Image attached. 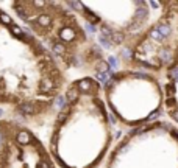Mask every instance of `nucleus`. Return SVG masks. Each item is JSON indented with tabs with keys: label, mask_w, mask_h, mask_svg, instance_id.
Instances as JSON below:
<instances>
[{
	"label": "nucleus",
	"mask_w": 178,
	"mask_h": 168,
	"mask_svg": "<svg viewBox=\"0 0 178 168\" xmlns=\"http://www.w3.org/2000/svg\"><path fill=\"white\" fill-rule=\"evenodd\" d=\"M69 76L41 42L0 3V109L37 128L52 121Z\"/></svg>",
	"instance_id": "nucleus-1"
},
{
	"label": "nucleus",
	"mask_w": 178,
	"mask_h": 168,
	"mask_svg": "<svg viewBox=\"0 0 178 168\" xmlns=\"http://www.w3.org/2000/svg\"><path fill=\"white\" fill-rule=\"evenodd\" d=\"M41 45L69 79L109 75L108 53L67 0H11L0 2Z\"/></svg>",
	"instance_id": "nucleus-3"
},
{
	"label": "nucleus",
	"mask_w": 178,
	"mask_h": 168,
	"mask_svg": "<svg viewBox=\"0 0 178 168\" xmlns=\"http://www.w3.org/2000/svg\"><path fill=\"white\" fill-rule=\"evenodd\" d=\"M0 168H58L36 131L21 121L0 118Z\"/></svg>",
	"instance_id": "nucleus-8"
},
{
	"label": "nucleus",
	"mask_w": 178,
	"mask_h": 168,
	"mask_svg": "<svg viewBox=\"0 0 178 168\" xmlns=\"http://www.w3.org/2000/svg\"><path fill=\"white\" fill-rule=\"evenodd\" d=\"M164 92V117L178 126V64L172 65L161 76Z\"/></svg>",
	"instance_id": "nucleus-9"
},
{
	"label": "nucleus",
	"mask_w": 178,
	"mask_h": 168,
	"mask_svg": "<svg viewBox=\"0 0 178 168\" xmlns=\"http://www.w3.org/2000/svg\"><path fill=\"white\" fill-rule=\"evenodd\" d=\"M114 143L102 81L92 76L70 79L50 121L45 143L56 166L103 168Z\"/></svg>",
	"instance_id": "nucleus-2"
},
{
	"label": "nucleus",
	"mask_w": 178,
	"mask_h": 168,
	"mask_svg": "<svg viewBox=\"0 0 178 168\" xmlns=\"http://www.w3.org/2000/svg\"><path fill=\"white\" fill-rule=\"evenodd\" d=\"M69 2V0H67ZM75 9L91 31L99 36L105 50L124 59L158 13V2H80L72 0Z\"/></svg>",
	"instance_id": "nucleus-4"
},
{
	"label": "nucleus",
	"mask_w": 178,
	"mask_h": 168,
	"mask_svg": "<svg viewBox=\"0 0 178 168\" xmlns=\"http://www.w3.org/2000/svg\"><path fill=\"white\" fill-rule=\"evenodd\" d=\"M103 168H178V126L164 117L125 131Z\"/></svg>",
	"instance_id": "nucleus-6"
},
{
	"label": "nucleus",
	"mask_w": 178,
	"mask_h": 168,
	"mask_svg": "<svg viewBox=\"0 0 178 168\" xmlns=\"http://www.w3.org/2000/svg\"><path fill=\"white\" fill-rule=\"evenodd\" d=\"M178 64V0H159L158 13L120 67L150 72L161 78Z\"/></svg>",
	"instance_id": "nucleus-7"
},
{
	"label": "nucleus",
	"mask_w": 178,
	"mask_h": 168,
	"mask_svg": "<svg viewBox=\"0 0 178 168\" xmlns=\"http://www.w3.org/2000/svg\"><path fill=\"white\" fill-rule=\"evenodd\" d=\"M102 84L111 117L127 131L163 118L164 92L161 78L156 75L120 67Z\"/></svg>",
	"instance_id": "nucleus-5"
}]
</instances>
